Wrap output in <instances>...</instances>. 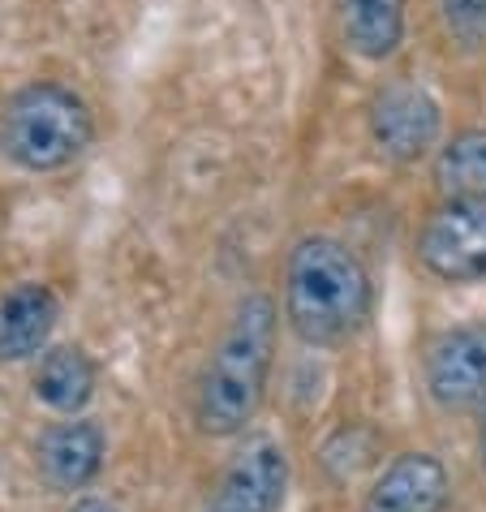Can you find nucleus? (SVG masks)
I'll return each instance as SVG.
<instances>
[{
  "label": "nucleus",
  "instance_id": "nucleus-1",
  "mask_svg": "<svg viewBox=\"0 0 486 512\" xmlns=\"http://www.w3.org/2000/svg\"><path fill=\"white\" fill-rule=\"evenodd\" d=\"M271 353H276V302L267 293H250L237 302L216 353L198 375V431L216 439L246 431V422L263 405Z\"/></svg>",
  "mask_w": 486,
  "mask_h": 512
},
{
  "label": "nucleus",
  "instance_id": "nucleus-2",
  "mask_svg": "<svg viewBox=\"0 0 486 512\" xmlns=\"http://www.w3.org/2000/svg\"><path fill=\"white\" fill-rule=\"evenodd\" d=\"M370 272L336 237H302L284 263V315L306 345H340L370 319Z\"/></svg>",
  "mask_w": 486,
  "mask_h": 512
},
{
  "label": "nucleus",
  "instance_id": "nucleus-3",
  "mask_svg": "<svg viewBox=\"0 0 486 512\" xmlns=\"http://www.w3.org/2000/svg\"><path fill=\"white\" fill-rule=\"evenodd\" d=\"M95 138L87 99L61 82H26L0 104V151L26 173L74 164Z\"/></svg>",
  "mask_w": 486,
  "mask_h": 512
},
{
  "label": "nucleus",
  "instance_id": "nucleus-4",
  "mask_svg": "<svg viewBox=\"0 0 486 512\" xmlns=\"http://www.w3.org/2000/svg\"><path fill=\"white\" fill-rule=\"evenodd\" d=\"M418 259L443 284L486 280V203L443 198L418 233Z\"/></svg>",
  "mask_w": 486,
  "mask_h": 512
},
{
  "label": "nucleus",
  "instance_id": "nucleus-5",
  "mask_svg": "<svg viewBox=\"0 0 486 512\" xmlns=\"http://www.w3.org/2000/svg\"><path fill=\"white\" fill-rule=\"evenodd\" d=\"M426 392L448 414L486 409V323L448 327L426 349Z\"/></svg>",
  "mask_w": 486,
  "mask_h": 512
},
{
  "label": "nucleus",
  "instance_id": "nucleus-6",
  "mask_svg": "<svg viewBox=\"0 0 486 512\" xmlns=\"http://www.w3.org/2000/svg\"><path fill=\"white\" fill-rule=\"evenodd\" d=\"M443 112L418 82H388L370 99V138L396 164H413L439 142Z\"/></svg>",
  "mask_w": 486,
  "mask_h": 512
},
{
  "label": "nucleus",
  "instance_id": "nucleus-7",
  "mask_svg": "<svg viewBox=\"0 0 486 512\" xmlns=\"http://www.w3.org/2000/svg\"><path fill=\"white\" fill-rule=\"evenodd\" d=\"M284 487H289L284 448L267 435H254L224 465L216 491L207 500V512H280Z\"/></svg>",
  "mask_w": 486,
  "mask_h": 512
},
{
  "label": "nucleus",
  "instance_id": "nucleus-8",
  "mask_svg": "<svg viewBox=\"0 0 486 512\" xmlns=\"http://www.w3.org/2000/svg\"><path fill=\"white\" fill-rule=\"evenodd\" d=\"M104 465V431L87 418L56 422L39 435V474L52 491H82Z\"/></svg>",
  "mask_w": 486,
  "mask_h": 512
},
{
  "label": "nucleus",
  "instance_id": "nucleus-9",
  "mask_svg": "<svg viewBox=\"0 0 486 512\" xmlns=\"http://www.w3.org/2000/svg\"><path fill=\"white\" fill-rule=\"evenodd\" d=\"M443 504H448V469L431 452L396 457L370 491L375 512H443Z\"/></svg>",
  "mask_w": 486,
  "mask_h": 512
},
{
  "label": "nucleus",
  "instance_id": "nucleus-10",
  "mask_svg": "<svg viewBox=\"0 0 486 512\" xmlns=\"http://www.w3.org/2000/svg\"><path fill=\"white\" fill-rule=\"evenodd\" d=\"M61 302L48 284H18L0 297V362H26L48 345Z\"/></svg>",
  "mask_w": 486,
  "mask_h": 512
},
{
  "label": "nucleus",
  "instance_id": "nucleus-11",
  "mask_svg": "<svg viewBox=\"0 0 486 512\" xmlns=\"http://www.w3.org/2000/svg\"><path fill=\"white\" fill-rule=\"evenodd\" d=\"M340 39L362 61H388L405 44V0H336Z\"/></svg>",
  "mask_w": 486,
  "mask_h": 512
},
{
  "label": "nucleus",
  "instance_id": "nucleus-12",
  "mask_svg": "<svg viewBox=\"0 0 486 512\" xmlns=\"http://www.w3.org/2000/svg\"><path fill=\"white\" fill-rule=\"evenodd\" d=\"M35 396L56 414H78L95 396V362L74 345L48 349L35 371Z\"/></svg>",
  "mask_w": 486,
  "mask_h": 512
},
{
  "label": "nucleus",
  "instance_id": "nucleus-13",
  "mask_svg": "<svg viewBox=\"0 0 486 512\" xmlns=\"http://www.w3.org/2000/svg\"><path fill=\"white\" fill-rule=\"evenodd\" d=\"M435 181L443 198L486 203V130H461L435 155Z\"/></svg>",
  "mask_w": 486,
  "mask_h": 512
},
{
  "label": "nucleus",
  "instance_id": "nucleus-14",
  "mask_svg": "<svg viewBox=\"0 0 486 512\" xmlns=\"http://www.w3.org/2000/svg\"><path fill=\"white\" fill-rule=\"evenodd\" d=\"M443 26L465 52L486 48V0H439Z\"/></svg>",
  "mask_w": 486,
  "mask_h": 512
},
{
  "label": "nucleus",
  "instance_id": "nucleus-15",
  "mask_svg": "<svg viewBox=\"0 0 486 512\" xmlns=\"http://www.w3.org/2000/svg\"><path fill=\"white\" fill-rule=\"evenodd\" d=\"M69 512H121V508H117V504H108V500H78Z\"/></svg>",
  "mask_w": 486,
  "mask_h": 512
},
{
  "label": "nucleus",
  "instance_id": "nucleus-16",
  "mask_svg": "<svg viewBox=\"0 0 486 512\" xmlns=\"http://www.w3.org/2000/svg\"><path fill=\"white\" fill-rule=\"evenodd\" d=\"M486 414V409H482ZM482 465H486V418H482Z\"/></svg>",
  "mask_w": 486,
  "mask_h": 512
}]
</instances>
